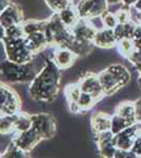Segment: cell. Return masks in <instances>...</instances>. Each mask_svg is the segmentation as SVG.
Masks as SVG:
<instances>
[{"label":"cell","mask_w":141,"mask_h":158,"mask_svg":"<svg viewBox=\"0 0 141 158\" xmlns=\"http://www.w3.org/2000/svg\"><path fill=\"white\" fill-rule=\"evenodd\" d=\"M93 43L95 47L100 49H112L116 47L117 38L115 36L114 29L103 27L101 30H98L95 35Z\"/></svg>","instance_id":"16"},{"label":"cell","mask_w":141,"mask_h":158,"mask_svg":"<svg viewBox=\"0 0 141 158\" xmlns=\"http://www.w3.org/2000/svg\"><path fill=\"white\" fill-rule=\"evenodd\" d=\"M116 48L117 51L119 52V54L122 57H124L125 59H127L136 50L135 43L132 40V38H122V39L118 40Z\"/></svg>","instance_id":"28"},{"label":"cell","mask_w":141,"mask_h":158,"mask_svg":"<svg viewBox=\"0 0 141 158\" xmlns=\"http://www.w3.org/2000/svg\"><path fill=\"white\" fill-rule=\"evenodd\" d=\"M37 73L34 61L17 63L6 59L0 62V80L7 85L31 83Z\"/></svg>","instance_id":"2"},{"label":"cell","mask_w":141,"mask_h":158,"mask_svg":"<svg viewBox=\"0 0 141 158\" xmlns=\"http://www.w3.org/2000/svg\"><path fill=\"white\" fill-rule=\"evenodd\" d=\"M32 128V118L31 114L25 112H20L17 114L16 121H15V133L27 131Z\"/></svg>","instance_id":"30"},{"label":"cell","mask_w":141,"mask_h":158,"mask_svg":"<svg viewBox=\"0 0 141 158\" xmlns=\"http://www.w3.org/2000/svg\"><path fill=\"white\" fill-rule=\"evenodd\" d=\"M97 75H98L102 91H103L106 96L114 95V94H116L118 91L123 88V85L120 82L118 77L109 68L102 70L101 72H99Z\"/></svg>","instance_id":"11"},{"label":"cell","mask_w":141,"mask_h":158,"mask_svg":"<svg viewBox=\"0 0 141 158\" xmlns=\"http://www.w3.org/2000/svg\"><path fill=\"white\" fill-rule=\"evenodd\" d=\"M136 25L137 24L134 23L133 21H130L127 23H118L117 27L114 29V33L117 38V41L122 39V38H132Z\"/></svg>","instance_id":"29"},{"label":"cell","mask_w":141,"mask_h":158,"mask_svg":"<svg viewBox=\"0 0 141 158\" xmlns=\"http://www.w3.org/2000/svg\"><path fill=\"white\" fill-rule=\"evenodd\" d=\"M75 6L80 18L83 19L101 17L110 7L106 0H79Z\"/></svg>","instance_id":"7"},{"label":"cell","mask_w":141,"mask_h":158,"mask_svg":"<svg viewBox=\"0 0 141 158\" xmlns=\"http://www.w3.org/2000/svg\"><path fill=\"white\" fill-rule=\"evenodd\" d=\"M0 157H1V153H0Z\"/></svg>","instance_id":"48"},{"label":"cell","mask_w":141,"mask_h":158,"mask_svg":"<svg viewBox=\"0 0 141 158\" xmlns=\"http://www.w3.org/2000/svg\"><path fill=\"white\" fill-rule=\"evenodd\" d=\"M138 128H137V135H136L135 142L133 144L132 151L137 157H141V121L137 122Z\"/></svg>","instance_id":"36"},{"label":"cell","mask_w":141,"mask_h":158,"mask_svg":"<svg viewBox=\"0 0 141 158\" xmlns=\"http://www.w3.org/2000/svg\"><path fill=\"white\" fill-rule=\"evenodd\" d=\"M115 15L117 17L118 23H127V22L132 21L131 20V13H130V7H124L122 6L118 11L114 12Z\"/></svg>","instance_id":"35"},{"label":"cell","mask_w":141,"mask_h":158,"mask_svg":"<svg viewBox=\"0 0 141 158\" xmlns=\"http://www.w3.org/2000/svg\"><path fill=\"white\" fill-rule=\"evenodd\" d=\"M71 30L73 36L81 41H92L93 42L97 30L89 19L80 18L79 21L74 25Z\"/></svg>","instance_id":"12"},{"label":"cell","mask_w":141,"mask_h":158,"mask_svg":"<svg viewBox=\"0 0 141 158\" xmlns=\"http://www.w3.org/2000/svg\"><path fill=\"white\" fill-rule=\"evenodd\" d=\"M61 85V70L52 58L45 61L44 65L30 83L29 96L40 102H52L57 97Z\"/></svg>","instance_id":"1"},{"label":"cell","mask_w":141,"mask_h":158,"mask_svg":"<svg viewBox=\"0 0 141 158\" xmlns=\"http://www.w3.org/2000/svg\"><path fill=\"white\" fill-rule=\"evenodd\" d=\"M137 128L138 123L136 122V123L130 126L129 128L123 130L122 132L114 135V144L117 149L126 150V151L132 150L136 139V135H137Z\"/></svg>","instance_id":"15"},{"label":"cell","mask_w":141,"mask_h":158,"mask_svg":"<svg viewBox=\"0 0 141 158\" xmlns=\"http://www.w3.org/2000/svg\"><path fill=\"white\" fill-rule=\"evenodd\" d=\"M133 6H134L136 10H138V11H141V0H137V2H136Z\"/></svg>","instance_id":"45"},{"label":"cell","mask_w":141,"mask_h":158,"mask_svg":"<svg viewBox=\"0 0 141 158\" xmlns=\"http://www.w3.org/2000/svg\"><path fill=\"white\" fill-rule=\"evenodd\" d=\"M95 141L101 156L106 158L115 157L117 148L114 144V134L112 133L111 130L95 134Z\"/></svg>","instance_id":"10"},{"label":"cell","mask_w":141,"mask_h":158,"mask_svg":"<svg viewBox=\"0 0 141 158\" xmlns=\"http://www.w3.org/2000/svg\"><path fill=\"white\" fill-rule=\"evenodd\" d=\"M94 47L95 45L92 41H81V40H78L74 37L65 48L72 50L80 58V57H85V56L91 54Z\"/></svg>","instance_id":"19"},{"label":"cell","mask_w":141,"mask_h":158,"mask_svg":"<svg viewBox=\"0 0 141 158\" xmlns=\"http://www.w3.org/2000/svg\"><path fill=\"white\" fill-rule=\"evenodd\" d=\"M24 40L27 48H29V50L35 56L38 55L39 53L43 52V51L47 49V47H48L47 37H45V34L43 31L27 35V36L24 37Z\"/></svg>","instance_id":"17"},{"label":"cell","mask_w":141,"mask_h":158,"mask_svg":"<svg viewBox=\"0 0 141 158\" xmlns=\"http://www.w3.org/2000/svg\"><path fill=\"white\" fill-rule=\"evenodd\" d=\"M135 103V113H136V120L137 122L141 121V97L136 99L134 101Z\"/></svg>","instance_id":"40"},{"label":"cell","mask_w":141,"mask_h":158,"mask_svg":"<svg viewBox=\"0 0 141 158\" xmlns=\"http://www.w3.org/2000/svg\"><path fill=\"white\" fill-rule=\"evenodd\" d=\"M43 32L48 47L53 48H65L74 38L71 30L62 23L57 13H53L52 16L47 19Z\"/></svg>","instance_id":"3"},{"label":"cell","mask_w":141,"mask_h":158,"mask_svg":"<svg viewBox=\"0 0 141 158\" xmlns=\"http://www.w3.org/2000/svg\"><path fill=\"white\" fill-rule=\"evenodd\" d=\"M78 85L80 86L81 91L86 92V93H91L98 100V102L103 97H106L103 91H102L101 85H100V81L97 74L86 72L79 79Z\"/></svg>","instance_id":"8"},{"label":"cell","mask_w":141,"mask_h":158,"mask_svg":"<svg viewBox=\"0 0 141 158\" xmlns=\"http://www.w3.org/2000/svg\"><path fill=\"white\" fill-rule=\"evenodd\" d=\"M45 23H47V19L45 20H37V19H27L22 22V29H23L24 35H31L33 33L40 32V31H44Z\"/></svg>","instance_id":"26"},{"label":"cell","mask_w":141,"mask_h":158,"mask_svg":"<svg viewBox=\"0 0 141 158\" xmlns=\"http://www.w3.org/2000/svg\"><path fill=\"white\" fill-rule=\"evenodd\" d=\"M1 157L2 158H27L30 157V153H27L23 150H21L12 140L6 146V150L1 153Z\"/></svg>","instance_id":"27"},{"label":"cell","mask_w":141,"mask_h":158,"mask_svg":"<svg viewBox=\"0 0 141 158\" xmlns=\"http://www.w3.org/2000/svg\"><path fill=\"white\" fill-rule=\"evenodd\" d=\"M97 102H98V100L91 93H86V92L81 91V94L76 103L74 113H84V112H88Z\"/></svg>","instance_id":"21"},{"label":"cell","mask_w":141,"mask_h":158,"mask_svg":"<svg viewBox=\"0 0 141 158\" xmlns=\"http://www.w3.org/2000/svg\"><path fill=\"white\" fill-rule=\"evenodd\" d=\"M11 4V0H0V13Z\"/></svg>","instance_id":"41"},{"label":"cell","mask_w":141,"mask_h":158,"mask_svg":"<svg viewBox=\"0 0 141 158\" xmlns=\"http://www.w3.org/2000/svg\"><path fill=\"white\" fill-rule=\"evenodd\" d=\"M63 92H64V96H65L66 101H68L70 111L74 113L76 103H77V101H78L79 96H80V94H81L80 86H79L78 82L77 83H70V85H65Z\"/></svg>","instance_id":"22"},{"label":"cell","mask_w":141,"mask_h":158,"mask_svg":"<svg viewBox=\"0 0 141 158\" xmlns=\"http://www.w3.org/2000/svg\"><path fill=\"white\" fill-rule=\"evenodd\" d=\"M24 21L23 12L21 7L18 4L11 2L9 6L6 7L1 13H0V22L4 27H9L11 25L22 24Z\"/></svg>","instance_id":"13"},{"label":"cell","mask_w":141,"mask_h":158,"mask_svg":"<svg viewBox=\"0 0 141 158\" xmlns=\"http://www.w3.org/2000/svg\"><path fill=\"white\" fill-rule=\"evenodd\" d=\"M71 1H72V2H73V1H75V0H71Z\"/></svg>","instance_id":"47"},{"label":"cell","mask_w":141,"mask_h":158,"mask_svg":"<svg viewBox=\"0 0 141 158\" xmlns=\"http://www.w3.org/2000/svg\"><path fill=\"white\" fill-rule=\"evenodd\" d=\"M32 118V128L37 132V134L42 140L52 139L57 131L55 118L48 113L31 114Z\"/></svg>","instance_id":"6"},{"label":"cell","mask_w":141,"mask_h":158,"mask_svg":"<svg viewBox=\"0 0 141 158\" xmlns=\"http://www.w3.org/2000/svg\"><path fill=\"white\" fill-rule=\"evenodd\" d=\"M2 44L6 53V59L17 63L31 62L34 59L35 55L29 50L24 37L21 38H6L2 40Z\"/></svg>","instance_id":"4"},{"label":"cell","mask_w":141,"mask_h":158,"mask_svg":"<svg viewBox=\"0 0 141 158\" xmlns=\"http://www.w3.org/2000/svg\"><path fill=\"white\" fill-rule=\"evenodd\" d=\"M137 85H138V88H139V90L141 91V73H139V76H138Z\"/></svg>","instance_id":"46"},{"label":"cell","mask_w":141,"mask_h":158,"mask_svg":"<svg viewBox=\"0 0 141 158\" xmlns=\"http://www.w3.org/2000/svg\"><path fill=\"white\" fill-rule=\"evenodd\" d=\"M111 123L112 116H110L106 112H96L91 117V127L94 134L111 130Z\"/></svg>","instance_id":"18"},{"label":"cell","mask_w":141,"mask_h":158,"mask_svg":"<svg viewBox=\"0 0 141 158\" xmlns=\"http://www.w3.org/2000/svg\"><path fill=\"white\" fill-rule=\"evenodd\" d=\"M102 22H103L104 27H109V29H115L118 24L117 17L115 15V13L107 10L106 12H104L101 16Z\"/></svg>","instance_id":"33"},{"label":"cell","mask_w":141,"mask_h":158,"mask_svg":"<svg viewBox=\"0 0 141 158\" xmlns=\"http://www.w3.org/2000/svg\"><path fill=\"white\" fill-rule=\"evenodd\" d=\"M107 68L117 76L120 82L123 85V88L130 85V82L132 81V74L127 70L126 67H124L123 64H120V63H114V64L109 65Z\"/></svg>","instance_id":"24"},{"label":"cell","mask_w":141,"mask_h":158,"mask_svg":"<svg viewBox=\"0 0 141 158\" xmlns=\"http://www.w3.org/2000/svg\"><path fill=\"white\" fill-rule=\"evenodd\" d=\"M58 16L61 21H62V23L66 27H68V29H72L79 21V19H80V16L78 14L76 6H74L73 3L68 6L61 12H59Z\"/></svg>","instance_id":"20"},{"label":"cell","mask_w":141,"mask_h":158,"mask_svg":"<svg viewBox=\"0 0 141 158\" xmlns=\"http://www.w3.org/2000/svg\"><path fill=\"white\" fill-rule=\"evenodd\" d=\"M115 157L116 158H121V157H126V158H134V157H137L136 155L133 153L132 151H126V150H120V149H117L116 151V154H115Z\"/></svg>","instance_id":"39"},{"label":"cell","mask_w":141,"mask_h":158,"mask_svg":"<svg viewBox=\"0 0 141 158\" xmlns=\"http://www.w3.org/2000/svg\"><path fill=\"white\" fill-rule=\"evenodd\" d=\"M4 36H6V27L0 22V43H2V40H3Z\"/></svg>","instance_id":"43"},{"label":"cell","mask_w":141,"mask_h":158,"mask_svg":"<svg viewBox=\"0 0 141 158\" xmlns=\"http://www.w3.org/2000/svg\"><path fill=\"white\" fill-rule=\"evenodd\" d=\"M135 123H136V122H135ZM132 124H134V123H133V122H131L130 120H127V119L123 118V117L115 114V115L112 116L111 131H112L113 134L116 135L118 133H120V132H122L123 130H125L126 128H129V127L132 126Z\"/></svg>","instance_id":"31"},{"label":"cell","mask_w":141,"mask_h":158,"mask_svg":"<svg viewBox=\"0 0 141 158\" xmlns=\"http://www.w3.org/2000/svg\"><path fill=\"white\" fill-rule=\"evenodd\" d=\"M132 40L135 43V48L136 49H141V25L137 24L133 33Z\"/></svg>","instance_id":"38"},{"label":"cell","mask_w":141,"mask_h":158,"mask_svg":"<svg viewBox=\"0 0 141 158\" xmlns=\"http://www.w3.org/2000/svg\"><path fill=\"white\" fill-rule=\"evenodd\" d=\"M44 2L51 11L53 13H57V14L68 6L73 3L71 0H44Z\"/></svg>","instance_id":"32"},{"label":"cell","mask_w":141,"mask_h":158,"mask_svg":"<svg viewBox=\"0 0 141 158\" xmlns=\"http://www.w3.org/2000/svg\"><path fill=\"white\" fill-rule=\"evenodd\" d=\"M78 56L68 48H55L52 59L60 70H68L75 64Z\"/></svg>","instance_id":"14"},{"label":"cell","mask_w":141,"mask_h":158,"mask_svg":"<svg viewBox=\"0 0 141 158\" xmlns=\"http://www.w3.org/2000/svg\"><path fill=\"white\" fill-rule=\"evenodd\" d=\"M115 112H116L115 114L123 117V118L127 119V120H130L133 123L137 122V120H136L134 101H123V102H120L116 106V109H115Z\"/></svg>","instance_id":"23"},{"label":"cell","mask_w":141,"mask_h":158,"mask_svg":"<svg viewBox=\"0 0 141 158\" xmlns=\"http://www.w3.org/2000/svg\"><path fill=\"white\" fill-rule=\"evenodd\" d=\"M22 102L18 93L10 85L0 80V114L14 115L21 112Z\"/></svg>","instance_id":"5"},{"label":"cell","mask_w":141,"mask_h":158,"mask_svg":"<svg viewBox=\"0 0 141 158\" xmlns=\"http://www.w3.org/2000/svg\"><path fill=\"white\" fill-rule=\"evenodd\" d=\"M13 141L24 152L31 153L38 146V143L42 141V138L37 134V132L34 129L31 128L27 131L15 133V136L13 137Z\"/></svg>","instance_id":"9"},{"label":"cell","mask_w":141,"mask_h":158,"mask_svg":"<svg viewBox=\"0 0 141 158\" xmlns=\"http://www.w3.org/2000/svg\"><path fill=\"white\" fill-rule=\"evenodd\" d=\"M137 2V0H122V6L124 7H131Z\"/></svg>","instance_id":"42"},{"label":"cell","mask_w":141,"mask_h":158,"mask_svg":"<svg viewBox=\"0 0 141 158\" xmlns=\"http://www.w3.org/2000/svg\"><path fill=\"white\" fill-rule=\"evenodd\" d=\"M17 114L14 115H3L0 114V134H15V121Z\"/></svg>","instance_id":"25"},{"label":"cell","mask_w":141,"mask_h":158,"mask_svg":"<svg viewBox=\"0 0 141 158\" xmlns=\"http://www.w3.org/2000/svg\"><path fill=\"white\" fill-rule=\"evenodd\" d=\"M127 60L134 65L138 72L141 73V49H136L133 54L127 58Z\"/></svg>","instance_id":"37"},{"label":"cell","mask_w":141,"mask_h":158,"mask_svg":"<svg viewBox=\"0 0 141 158\" xmlns=\"http://www.w3.org/2000/svg\"><path fill=\"white\" fill-rule=\"evenodd\" d=\"M6 38H21L25 37L23 29H22L21 24H16V25H11L9 27H6Z\"/></svg>","instance_id":"34"},{"label":"cell","mask_w":141,"mask_h":158,"mask_svg":"<svg viewBox=\"0 0 141 158\" xmlns=\"http://www.w3.org/2000/svg\"><path fill=\"white\" fill-rule=\"evenodd\" d=\"M109 6H116V4L122 3V0H106Z\"/></svg>","instance_id":"44"}]
</instances>
